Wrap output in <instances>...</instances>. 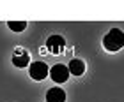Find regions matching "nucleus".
I'll return each mask as SVG.
<instances>
[{
  "label": "nucleus",
  "instance_id": "1",
  "mask_svg": "<svg viewBox=\"0 0 124 102\" xmlns=\"http://www.w3.org/2000/svg\"><path fill=\"white\" fill-rule=\"evenodd\" d=\"M103 46L106 51H110V53H117V51H121L122 46H124V33L121 28H112V30L105 35L103 39Z\"/></svg>",
  "mask_w": 124,
  "mask_h": 102
},
{
  "label": "nucleus",
  "instance_id": "2",
  "mask_svg": "<svg viewBox=\"0 0 124 102\" xmlns=\"http://www.w3.org/2000/svg\"><path fill=\"white\" fill-rule=\"evenodd\" d=\"M48 65L44 64V62L37 60V62H32V64L29 65V74L30 77L34 79V81H43V79H46L48 76Z\"/></svg>",
  "mask_w": 124,
  "mask_h": 102
},
{
  "label": "nucleus",
  "instance_id": "3",
  "mask_svg": "<svg viewBox=\"0 0 124 102\" xmlns=\"http://www.w3.org/2000/svg\"><path fill=\"white\" fill-rule=\"evenodd\" d=\"M46 48H48V51L52 55H60V53H64V49H66V39L62 35H57V33H55V35L48 37Z\"/></svg>",
  "mask_w": 124,
  "mask_h": 102
},
{
  "label": "nucleus",
  "instance_id": "4",
  "mask_svg": "<svg viewBox=\"0 0 124 102\" xmlns=\"http://www.w3.org/2000/svg\"><path fill=\"white\" fill-rule=\"evenodd\" d=\"M48 74H50V77H52L55 83H59V84L66 83L67 79H69V70H67V65H62V64L53 65L52 69L48 70Z\"/></svg>",
  "mask_w": 124,
  "mask_h": 102
},
{
  "label": "nucleus",
  "instance_id": "5",
  "mask_svg": "<svg viewBox=\"0 0 124 102\" xmlns=\"http://www.w3.org/2000/svg\"><path fill=\"white\" fill-rule=\"evenodd\" d=\"M13 65L18 67V69H23V67L30 65V55L29 51H25L23 48H16L14 55H13Z\"/></svg>",
  "mask_w": 124,
  "mask_h": 102
},
{
  "label": "nucleus",
  "instance_id": "6",
  "mask_svg": "<svg viewBox=\"0 0 124 102\" xmlns=\"http://www.w3.org/2000/svg\"><path fill=\"white\" fill-rule=\"evenodd\" d=\"M46 102H66V92L60 86H53L46 92Z\"/></svg>",
  "mask_w": 124,
  "mask_h": 102
},
{
  "label": "nucleus",
  "instance_id": "7",
  "mask_svg": "<svg viewBox=\"0 0 124 102\" xmlns=\"http://www.w3.org/2000/svg\"><path fill=\"white\" fill-rule=\"evenodd\" d=\"M67 70H69V76H82L85 72V62L80 60V58H73L67 65Z\"/></svg>",
  "mask_w": 124,
  "mask_h": 102
},
{
  "label": "nucleus",
  "instance_id": "8",
  "mask_svg": "<svg viewBox=\"0 0 124 102\" xmlns=\"http://www.w3.org/2000/svg\"><path fill=\"white\" fill-rule=\"evenodd\" d=\"M7 26H9V30H13V32H23L27 28V23L25 21H9Z\"/></svg>",
  "mask_w": 124,
  "mask_h": 102
}]
</instances>
